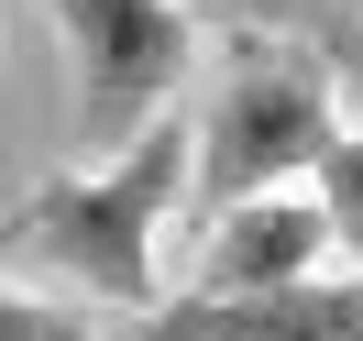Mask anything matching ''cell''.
<instances>
[{
  "label": "cell",
  "mask_w": 363,
  "mask_h": 341,
  "mask_svg": "<svg viewBox=\"0 0 363 341\" xmlns=\"http://www.w3.org/2000/svg\"><path fill=\"white\" fill-rule=\"evenodd\" d=\"M0 341H89L67 308H45V286H11V308H0Z\"/></svg>",
  "instance_id": "cell-8"
},
{
  "label": "cell",
  "mask_w": 363,
  "mask_h": 341,
  "mask_svg": "<svg viewBox=\"0 0 363 341\" xmlns=\"http://www.w3.org/2000/svg\"><path fill=\"white\" fill-rule=\"evenodd\" d=\"M45 23L67 55V143L89 165L143 143L199 77V11L187 0H45Z\"/></svg>",
  "instance_id": "cell-3"
},
{
  "label": "cell",
  "mask_w": 363,
  "mask_h": 341,
  "mask_svg": "<svg viewBox=\"0 0 363 341\" xmlns=\"http://www.w3.org/2000/svg\"><path fill=\"white\" fill-rule=\"evenodd\" d=\"M133 341H363V275L297 286H187L133 319Z\"/></svg>",
  "instance_id": "cell-4"
},
{
  "label": "cell",
  "mask_w": 363,
  "mask_h": 341,
  "mask_svg": "<svg viewBox=\"0 0 363 341\" xmlns=\"http://www.w3.org/2000/svg\"><path fill=\"white\" fill-rule=\"evenodd\" d=\"M187 11L220 23V33H286V45H319L363 89V23H352V0H187Z\"/></svg>",
  "instance_id": "cell-6"
},
{
  "label": "cell",
  "mask_w": 363,
  "mask_h": 341,
  "mask_svg": "<svg viewBox=\"0 0 363 341\" xmlns=\"http://www.w3.org/2000/svg\"><path fill=\"white\" fill-rule=\"evenodd\" d=\"M199 187V111H165L143 143H121L111 165H89V177H45L11 199V220H0V242H11V264L23 275H77L89 297H111V308H165V275H155V231L165 209Z\"/></svg>",
  "instance_id": "cell-1"
},
{
  "label": "cell",
  "mask_w": 363,
  "mask_h": 341,
  "mask_svg": "<svg viewBox=\"0 0 363 341\" xmlns=\"http://www.w3.org/2000/svg\"><path fill=\"white\" fill-rule=\"evenodd\" d=\"M199 111V187L187 199L220 220L242 199H275L286 177H319V165L352 143L341 121V67L319 45H286V33H231L209 89L187 99Z\"/></svg>",
  "instance_id": "cell-2"
},
{
  "label": "cell",
  "mask_w": 363,
  "mask_h": 341,
  "mask_svg": "<svg viewBox=\"0 0 363 341\" xmlns=\"http://www.w3.org/2000/svg\"><path fill=\"white\" fill-rule=\"evenodd\" d=\"M319 253H341L319 199H242V209H220L199 231L187 275L199 286H297V275H319Z\"/></svg>",
  "instance_id": "cell-5"
},
{
  "label": "cell",
  "mask_w": 363,
  "mask_h": 341,
  "mask_svg": "<svg viewBox=\"0 0 363 341\" xmlns=\"http://www.w3.org/2000/svg\"><path fill=\"white\" fill-rule=\"evenodd\" d=\"M319 209H330V242H341V264L363 275V133L341 143L330 165H319Z\"/></svg>",
  "instance_id": "cell-7"
}]
</instances>
